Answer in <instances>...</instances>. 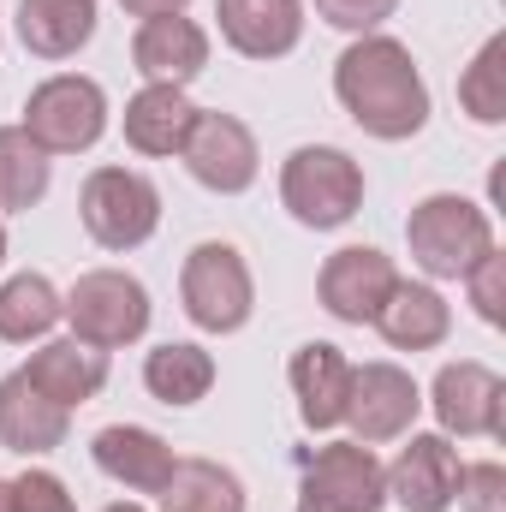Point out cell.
Masks as SVG:
<instances>
[{
    "instance_id": "7",
    "label": "cell",
    "mask_w": 506,
    "mask_h": 512,
    "mask_svg": "<svg viewBox=\"0 0 506 512\" xmlns=\"http://www.w3.org/2000/svg\"><path fill=\"white\" fill-rule=\"evenodd\" d=\"M78 221L102 251H143L161 227V191L137 167H96L78 191Z\"/></svg>"
},
{
    "instance_id": "22",
    "label": "cell",
    "mask_w": 506,
    "mask_h": 512,
    "mask_svg": "<svg viewBox=\"0 0 506 512\" xmlns=\"http://www.w3.org/2000/svg\"><path fill=\"white\" fill-rule=\"evenodd\" d=\"M12 24H18V42L36 60H72L78 48H90V36L102 24V6L96 0H18Z\"/></svg>"
},
{
    "instance_id": "21",
    "label": "cell",
    "mask_w": 506,
    "mask_h": 512,
    "mask_svg": "<svg viewBox=\"0 0 506 512\" xmlns=\"http://www.w3.org/2000/svg\"><path fill=\"white\" fill-rule=\"evenodd\" d=\"M191 120H197V102L185 96V84H143V90L126 102L120 131H126V143L137 149V155L167 161V155H179V149H185Z\"/></svg>"
},
{
    "instance_id": "35",
    "label": "cell",
    "mask_w": 506,
    "mask_h": 512,
    "mask_svg": "<svg viewBox=\"0 0 506 512\" xmlns=\"http://www.w3.org/2000/svg\"><path fill=\"white\" fill-rule=\"evenodd\" d=\"M0 268H6V221H0Z\"/></svg>"
},
{
    "instance_id": "5",
    "label": "cell",
    "mask_w": 506,
    "mask_h": 512,
    "mask_svg": "<svg viewBox=\"0 0 506 512\" xmlns=\"http://www.w3.org/2000/svg\"><path fill=\"white\" fill-rule=\"evenodd\" d=\"M60 298H66L60 322H72V334L84 346H96V352L137 346L149 334V316H155L149 286L137 274H126V268H84L72 280V292H60Z\"/></svg>"
},
{
    "instance_id": "24",
    "label": "cell",
    "mask_w": 506,
    "mask_h": 512,
    "mask_svg": "<svg viewBox=\"0 0 506 512\" xmlns=\"http://www.w3.org/2000/svg\"><path fill=\"white\" fill-rule=\"evenodd\" d=\"M143 387H149V399L185 411V405L209 399V387H215V358H209L197 340H167V346H155V352L143 358Z\"/></svg>"
},
{
    "instance_id": "2",
    "label": "cell",
    "mask_w": 506,
    "mask_h": 512,
    "mask_svg": "<svg viewBox=\"0 0 506 512\" xmlns=\"http://www.w3.org/2000/svg\"><path fill=\"white\" fill-rule=\"evenodd\" d=\"M405 245H411V262L429 280H465L471 262H483L495 251V221H489V209L477 197L429 191L405 215Z\"/></svg>"
},
{
    "instance_id": "9",
    "label": "cell",
    "mask_w": 506,
    "mask_h": 512,
    "mask_svg": "<svg viewBox=\"0 0 506 512\" xmlns=\"http://www.w3.org/2000/svg\"><path fill=\"white\" fill-rule=\"evenodd\" d=\"M179 161H185V173H191L203 191H215V197H245L256 185V173H262L256 131L245 126L239 114H227V108H197Z\"/></svg>"
},
{
    "instance_id": "19",
    "label": "cell",
    "mask_w": 506,
    "mask_h": 512,
    "mask_svg": "<svg viewBox=\"0 0 506 512\" xmlns=\"http://www.w3.org/2000/svg\"><path fill=\"white\" fill-rule=\"evenodd\" d=\"M376 328L393 352H435L453 334V304L441 298L435 280H393L387 304L376 310Z\"/></svg>"
},
{
    "instance_id": "32",
    "label": "cell",
    "mask_w": 506,
    "mask_h": 512,
    "mask_svg": "<svg viewBox=\"0 0 506 512\" xmlns=\"http://www.w3.org/2000/svg\"><path fill=\"white\" fill-rule=\"evenodd\" d=\"M131 18H155V12H185L191 0H120Z\"/></svg>"
},
{
    "instance_id": "29",
    "label": "cell",
    "mask_w": 506,
    "mask_h": 512,
    "mask_svg": "<svg viewBox=\"0 0 506 512\" xmlns=\"http://www.w3.org/2000/svg\"><path fill=\"white\" fill-rule=\"evenodd\" d=\"M310 6H316L322 24H334L346 36H370V30H381L399 12V0H310Z\"/></svg>"
},
{
    "instance_id": "16",
    "label": "cell",
    "mask_w": 506,
    "mask_h": 512,
    "mask_svg": "<svg viewBox=\"0 0 506 512\" xmlns=\"http://www.w3.org/2000/svg\"><path fill=\"white\" fill-rule=\"evenodd\" d=\"M221 42L245 60H286L304 42V0H215Z\"/></svg>"
},
{
    "instance_id": "3",
    "label": "cell",
    "mask_w": 506,
    "mask_h": 512,
    "mask_svg": "<svg viewBox=\"0 0 506 512\" xmlns=\"http://www.w3.org/2000/svg\"><path fill=\"white\" fill-rule=\"evenodd\" d=\"M280 209L310 233H340L364 209V167L340 143H298L280 161Z\"/></svg>"
},
{
    "instance_id": "36",
    "label": "cell",
    "mask_w": 506,
    "mask_h": 512,
    "mask_svg": "<svg viewBox=\"0 0 506 512\" xmlns=\"http://www.w3.org/2000/svg\"><path fill=\"white\" fill-rule=\"evenodd\" d=\"M298 512H328V507H316V501H298Z\"/></svg>"
},
{
    "instance_id": "4",
    "label": "cell",
    "mask_w": 506,
    "mask_h": 512,
    "mask_svg": "<svg viewBox=\"0 0 506 512\" xmlns=\"http://www.w3.org/2000/svg\"><path fill=\"white\" fill-rule=\"evenodd\" d=\"M179 304L191 316V328L203 334H239L256 316V274L239 245L227 239H203L185 251L179 268Z\"/></svg>"
},
{
    "instance_id": "18",
    "label": "cell",
    "mask_w": 506,
    "mask_h": 512,
    "mask_svg": "<svg viewBox=\"0 0 506 512\" xmlns=\"http://www.w3.org/2000/svg\"><path fill=\"white\" fill-rule=\"evenodd\" d=\"M24 382L36 387V393H48L60 411H78V405H90V399L108 387V352L84 346L78 334H66V340H36V352H30V364H24Z\"/></svg>"
},
{
    "instance_id": "26",
    "label": "cell",
    "mask_w": 506,
    "mask_h": 512,
    "mask_svg": "<svg viewBox=\"0 0 506 512\" xmlns=\"http://www.w3.org/2000/svg\"><path fill=\"white\" fill-rule=\"evenodd\" d=\"M54 155H42L24 126H0V215H24L48 197Z\"/></svg>"
},
{
    "instance_id": "6",
    "label": "cell",
    "mask_w": 506,
    "mask_h": 512,
    "mask_svg": "<svg viewBox=\"0 0 506 512\" xmlns=\"http://www.w3.org/2000/svg\"><path fill=\"white\" fill-rule=\"evenodd\" d=\"M18 126L42 155H90L108 137V90L84 72H54L24 96Z\"/></svg>"
},
{
    "instance_id": "30",
    "label": "cell",
    "mask_w": 506,
    "mask_h": 512,
    "mask_svg": "<svg viewBox=\"0 0 506 512\" xmlns=\"http://www.w3.org/2000/svg\"><path fill=\"white\" fill-rule=\"evenodd\" d=\"M12 501H18V512H78L72 489L54 471H42V465H30V471L12 477Z\"/></svg>"
},
{
    "instance_id": "8",
    "label": "cell",
    "mask_w": 506,
    "mask_h": 512,
    "mask_svg": "<svg viewBox=\"0 0 506 512\" xmlns=\"http://www.w3.org/2000/svg\"><path fill=\"white\" fill-rule=\"evenodd\" d=\"M423 405L435 411L447 441H506V382L501 370H489L477 358L441 364Z\"/></svg>"
},
{
    "instance_id": "23",
    "label": "cell",
    "mask_w": 506,
    "mask_h": 512,
    "mask_svg": "<svg viewBox=\"0 0 506 512\" xmlns=\"http://www.w3.org/2000/svg\"><path fill=\"white\" fill-rule=\"evenodd\" d=\"M60 316H66V298H60V286L48 280V274H6L0 280V340L6 346H36V340H48L54 328H60Z\"/></svg>"
},
{
    "instance_id": "20",
    "label": "cell",
    "mask_w": 506,
    "mask_h": 512,
    "mask_svg": "<svg viewBox=\"0 0 506 512\" xmlns=\"http://www.w3.org/2000/svg\"><path fill=\"white\" fill-rule=\"evenodd\" d=\"M72 411H60L48 393L24 382V370L0 376V447L18 459H48L54 447H66Z\"/></svg>"
},
{
    "instance_id": "27",
    "label": "cell",
    "mask_w": 506,
    "mask_h": 512,
    "mask_svg": "<svg viewBox=\"0 0 506 512\" xmlns=\"http://www.w3.org/2000/svg\"><path fill=\"white\" fill-rule=\"evenodd\" d=\"M459 108L477 126H506V36L495 30L459 72Z\"/></svg>"
},
{
    "instance_id": "33",
    "label": "cell",
    "mask_w": 506,
    "mask_h": 512,
    "mask_svg": "<svg viewBox=\"0 0 506 512\" xmlns=\"http://www.w3.org/2000/svg\"><path fill=\"white\" fill-rule=\"evenodd\" d=\"M0 512H18V501H12V477H0Z\"/></svg>"
},
{
    "instance_id": "11",
    "label": "cell",
    "mask_w": 506,
    "mask_h": 512,
    "mask_svg": "<svg viewBox=\"0 0 506 512\" xmlns=\"http://www.w3.org/2000/svg\"><path fill=\"white\" fill-rule=\"evenodd\" d=\"M417 411H423V387L411 370H399L387 358L352 364V399H346V423H340V429H352V441H364V447L399 441V435H411Z\"/></svg>"
},
{
    "instance_id": "12",
    "label": "cell",
    "mask_w": 506,
    "mask_h": 512,
    "mask_svg": "<svg viewBox=\"0 0 506 512\" xmlns=\"http://www.w3.org/2000/svg\"><path fill=\"white\" fill-rule=\"evenodd\" d=\"M405 447L393 453V465H381L387 477V501H399L405 512H453L459 501V477H465V459L459 447L435 429V435H399Z\"/></svg>"
},
{
    "instance_id": "14",
    "label": "cell",
    "mask_w": 506,
    "mask_h": 512,
    "mask_svg": "<svg viewBox=\"0 0 506 512\" xmlns=\"http://www.w3.org/2000/svg\"><path fill=\"white\" fill-rule=\"evenodd\" d=\"M286 382L298 399V423L310 435H328L346 423V399H352V358L334 340H304L286 364Z\"/></svg>"
},
{
    "instance_id": "31",
    "label": "cell",
    "mask_w": 506,
    "mask_h": 512,
    "mask_svg": "<svg viewBox=\"0 0 506 512\" xmlns=\"http://www.w3.org/2000/svg\"><path fill=\"white\" fill-rule=\"evenodd\" d=\"M453 507L465 512H506V465L483 459V465H465L459 477V501Z\"/></svg>"
},
{
    "instance_id": "10",
    "label": "cell",
    "mask_w": 506,
    "mask_h": 512,
    "mask_svg": "<svg viewBox=\"0 0 506 512\" xmlns=\"http://www.w3.org/2000/svg\"><path fill=\"white\" fill-rule=\"evenodd\" d=\"M304 489L298 501H316L328 512H381L387 507V477H381L376 447L364 441H328L304 453Z\"/></svg>"
},
{
    "instance_id": "25",
    "label": "cell",
    "mask_w": 506,
    "mask_h": 512,
    "mask_svg": "<svg viewBox=\"0 0 506 512\" xmlns=\"http://www.w3.org/2000/svg\"><path fill=\"white\" fill-rule=\"evenodd\" d=\"M155 507L161 512H245L251 501H245L239 471H227L215 459H179L173 477L161 483Z\"/></svg>"
},
{
    "instance_id": "28",
    "label": "cell",
    "mask_w": 506,
    "mask_h": 512,
    "mask_svg": "<svg viewBox=\"0 0 506 512\" xmlns=\"http://www.w3.org/2000/svg\"><path fill=\"white\" fill-rule=\"evenodd\" d=\"M465 298H471V310H477L489 328H506V256H501V245L483 256V262H471Z\"/></svg>"
},
{
    "instance_id": "15",
    "label": "cell",
    "mask_w": 506,
    "mask_h": 512,
    "mask_svg": "<svg viewBox=\"0 0 506 512\" xmlns=\"http://www.w3.org/2000/svg\"><path fill=\"white\" fill-rule=\"evenodd\" d=\"M131 66L143 84H191L209 66V30L185 12H155L131 36Z\"/></svg>"
},
{
    "instance_id": "17",
    "label": "cell",
    "mask_w": 506,
    "mask_h": 512,
    "mask_svg": "<svg viewBox=\"0 0 506 512\" xmlns=\"http://www.w3.org/2000/svg\"><path fill=\"white\" fill-rule=\"evenodd\" d=\"M90 459H96V471L108 483H120L131 495H161V483L179 465V453L155 429H143V423H108V429H96Z\"/></svg>"
},
{
    "instance_id": "1",
    "label": "cell",
    "mask_w": 506,
    "mask_h": 512,
    "mask_svg": "<svg viewBox=\"0 0 506 512\" xmlns=\"http://www.w3.org/2000/svg\"><path fill=\"white\" fill-rule=\"evenodd\" d=\"M334 102L376 143H405L435 114L429 84L417 72V54L387 30H370V36L346 42V54L334 60Z\"/></svg>"
},
{
    "instance_id": "13",
    "label": "cell",
    "mask_w": 506,
    "mask_h": 512,
    "mask_svg": "<svg viewBox=\"0 0 506 512\" xmlns=\"http://www.w3.org/2000/svg\"><path fill=\"white\" fill-rule=\"evenodd\" d=\"M393 280H399V268H393L387 251H376V245H340L322 262V274H316V298H322V310L334 322L364 328V322H376V310L387 304Z\"/></svg>"
},
{
    "instance_id": "34",
    "label": "cell",
    "mask_w": 506,
    "mask_h": 512,
    "mask_svg": "<svg viewBox=\"0 0 506 512\" xmlns=\"http://www.w3.org/2000/svg\"><path fill=\"white\" fill-rule=\"evenodd\" d=\"M102 512H143L137 501H114V507H102Z\"/></svg>"
}]
</instances>
